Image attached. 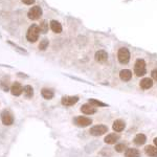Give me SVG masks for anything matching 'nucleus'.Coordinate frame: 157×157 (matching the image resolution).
<instances>
[{
    "label": "nucleus",
    "mask_w": 157,
    "mask_h": 157,
    "mask_svg": "<svg viewBox=\"0 0 157 157\" xmlns=\"http://www.w3.org/2000/svg\"><path fill=\"white\" fill-rule=\"evenodd\" d=\"M48 44H49V41H48V39H43V40H41L40 41V43H39V49L40 50H45L48 47Z\"/></svg>",
    "instance_id": "nucleus-25"
},
{
    "label": "nucleus",
    "mask_w": 157,
    "mask_h": 157,
    "mask_svg": "<svg viewBox=\"0 0 157 157\" xmlns=\"http://www.w3.org/2000/svg\"><path fill=\"white\" fill-rule=\"evenodd\" d=\"M120 78L123 82H129L132 78V71L129 69H123L120 71Z\"/></svg>",
    "instance_id": "nucleus-17"
},
{
    "label": "nucleus",
    "mask_w": 157,
    "mask_h": 157,
    "mask_svg": "<svg viewBox=\"0 0 157 157\" xmlns=\"http://www.w3.org/2000/svg\"><path fill=\"white\" fill-rule=\"evenodd\" d=\"M39 35H40V29L39 25L37 24H32L27 29L26 33V39L29 42H36L39 39Z\"/></svg>",
    "instance_id": "nucleus-1"
},
{
    "label": "nucleus",
    "mask_w": 157,
    "mask_h": 157,
    "mask_svg": "<svg viewBox=\"0 0 157 157\" xmlns=\"http://www.w3.org/2000/svg\"><path fill=\"white\" fill-rule=\"evenodd\" d=\"M21 1L23 2L24 4H26V6H32L35 2V0H21Z\"/></svg>",
    "instance_id": "nucleus-29"
},
{
    "label": "nucleus",
    "mask_w": 157,
    "mask_h": 157,
    "mask_svg": "<svg viewBox=\"0 0 157 157\" xmlns=\"http://www.w3.org/2000/svg\"><path fill=\"white\" fill-rule=\"evenodd\" d=\"M88 103H89L90 105H92L93 107H108V104L101 102V101H98V100H95V98H89Z\"/></svg>",
    "instance_id": "nucleus-23"
},
{
    "label": "nucleus",
    "mask_w": 157,
    "mask_h": 157,
    "mask_svg": "<svg viewBox=\"0 0 157 157\" xmlns=\"http://www.w3.org/2000/svg\"><path fill=\"white\" fill-rule=\"evenodd\" d=\"M50 29L54 33L56 34H60L61 32H62V25L59 21H57V20H52L50 21Z\"/></svg>",
    "instance_id": "nucleus-19"
},
{
    "label": "nucleus",
    "mask_w": 157,
    "mask_h": 157,
    "mask_svg": "<svg viewBox=\"0 0 157 157\" xmlns=\"http://www.w3.org/2000/svg\"><path fill=\"white\" fill-rule=\"evenodd\" d=\"M151 78L157 82V68H156V69H154V70H152V72H151Z\"/></svg>",
    "instance_id": "nucleus-28"
},
{
    "label": "nucleus",
    "mask_w": 157,
    "mask_h": 157,
    "mask_svg": "<svg viewBox=\"0 0 157 157\" xmlns=\"http://www.w3.org/2000/svg\"><path fill=\"white\" fill-rule=\"evenodd\" d=\"M94 58H95V60H97V62H98V63H105L106 61L108 60V54L105 52V50L101 49V50H98V52H95Z\"/></svg>",
    "instance_id": "nucleus-13"
},
{
    "label": "nucleus",
    "mask_w": 157,
    "mask_h": 157,
    "mask_svg": "<svg viewBox=\"0 0 157 157\" xmlns=\"http://www.w3.org/2000/svg\"><path fill=\"white\" fill-rule=\"evenodd\" d=\"M39 29H40V33H42V34H44V35L48 32V23H47L46 20L41 21V23L39 25Z\"/></svg>",
    "instance_id": "nucleus-24"
},
{
    "label": "nucleus",
    "mask_w": 157,
    "mask_h": 157,
    "mask_svg": "<svg viewBox=\"0 0 157 157\" xmlns=\"http://www.w3.org/2000/svg\"><path fill=\"white\" fill-rule=\"evenodd\" d=\"M18 77H21V78H29V75H24V73H22V72H18Z\"/></svg>",
    "instance_id": "nucleus-30"
},
{
    "label": "nucleus",
    "mask_w": 157,
    "mask_h": 157,
    "mask_svg": "<svg viewBox=\"0 0 157 157\" xmlns=\"http://www.w3.org/2000/svg\"><path fill=\"white\" fill-rule=\"evenodd\" d=\"M7 44H10L11 45V46H13L14 47V49L15 50H17V52H19L20 55H24V56H27L29 55V52H26V50H25L23 47H21V46H19L18 44H17V43H15V42H13V41H7Z\"/></svg>",
    "instance_id": "nucleus-22"
},
{
    "label": "nucleus",
    "mask_w": 157,
    "mask_h": 157,
    "mask_svg": "<svg viewBox=\"0 0 157 157\" xmlns=\"http://www.w3.org/2000/svg\"><path fill=\"white\" fill-rule=\"evenodd\" d=\"M81 112L83 113V114H86V115H92L94 114V113H97V108L93 107L92 105H90L89 103L87 104H84V105L81 106Z\"/></svg>",
    "instance_id": "nucleus-10"
},
{
    "label": "nucleus",
    "mask_w": 157,
    "mask_h": 157,
    "mask_svg": "<svg viewBox=\"0 0 157 157\" xmlns=\"http://www.w3.org/2000/svg\"><path fill=\"white\" fill-rule=\"evenodd\" d=\"M108 132V127L106 125H95L90 128L89 134L92 136H101Z\"/></svg>",
    "instance_id": "nucleus-6"
},
{
    "label": "nucleus",
    "mask_w": 157,
    "mask_h": 157,
    "mask_svg": "<svg viewBox=\"0 0 157 157\" xmlns=\"http://www.w3.org/2000/svg\"><path fill=\"white\" fill-rule=\"evenodd\" d=\"M127 146L125 145V144H117V145H115V148H114V151L117 152V153H123L124 151L127 150Z\"/></svg>",
    "instance_id": "nucleus-26"
},
{
    "label": "nucleus",
    "mask_w": 157,
    "mask_h": 157,
    "mask_svg": "<svg viewBox=\"0 0 157 157\" xmlns=\"http://www.w3.org/2000/svg\"><path fill=\"white\" fill-rule=\"evenodd\" d=\"M0 88L3 91H6V92L10 91V89H11V87L9 86V82H4V81H0Z\"/></svg>",
    "instance_id": "nucleus-27"
},
{
    "label": "nucleus",
    "mask_w": 157,
    "mask_h": 157,
    "mask_svg": "<svg viewBox=\"0 0 157 157\" xmlns=\"http://www.w3.org/2000/svg\"><path fill=\"white\" fill-rule=\"evenodd\" d=\"M73 124L80 128H85L92 124V120H91L90 117H87V116L80 115V116H75V117L73 118Z\"/></svg>",
    "instance_id": "nucleus-4"
},
{
    "label": "nucleus",
    "mask_w": 157,
    "mask_h": 157,
    "mask_svg": "<svg viewBox=\"0 0 157 157\" xmlns=\"http://www.w3.org/2000/svg\"><path fill=\"white\" fill-rule=\"evenodd\" d=\"M43 14V11L42 9L40 6H33L30 7V9L29 10V12H27V17H29V19L30 20H38L41 18Z\"/></svg>",
    "instance_id": "nucleus-7"
},
{
    "label": "nucleus",
    "mask_w": 157,
    "mask_h": 157,
    "mask_svg": "<svg viewBox=\"0 0 157 157\" xmlns=\"http://www.w3.org/2000/svg\"><path fill=\"white\" fill-rule=\"evenodd\" d=\"M145 153L149 157H157V148L155 146H146L145 148Z\"/></svg>",
    "instance_id": "nucleus-20"
},
{
    "label": "nucleus",
    "mask_w": 157,
    "mask_h": 157,
    "mask_svg": "<svg viewBox=\"0 0 157 157\" xmlns=\"http://www.w3.org/2000/svg\"><path fill=\"white\" fill-rule=\"evenodd\" d=\"M10 91H11L12 95H14V97H20L23 93V87L19 82H14L12 83Z\"/></svg>",
    "instance_id": "nucleus-9"
},
{
    "label": "nucleus",
    "mask_w": 157,
    "mask_h": 157,
    "mask_svg": "<svg viewBox=\"0 0 157 157\" xmlns=\"http://www.w3.org/2000/svg\"><path fill=\"white\" fill-rule=\"evenodd\" d=\"M121 138V135L118 133H109L107 135L105 136V138H104V141H105L107 145H114L116 141L118 140V139Z\"/></svg>",
    "instance_id": "nucleus-11"
},
{
    "label": "nucleus",
    "mask_w": 157,
    "mask_h": 157,
    "mask_svg": "<svg viewBox=\"0 0 157 157\" xmlns=\"http://www.w3.org/2000/svg\"><path fill=\"white\" fill-rule=\"evenodd\" d=\"M153 143H154V146H155L156 148H157V137H155V138L153 139Z\"/></svg>",
    "instance_id": "nucleus-31"
},
{
    "label": "nucleus",
    "mask_w": 157,
    "mask_h": 157,
    "mask_svg": "<svg viewBox=\"0 0 157 157\" xmlns=\"http://www.w3.org/2000/svg\"><path fill=\"white\" fill-rule=\"evenodd\" d=\"M23 94L26 98H32L34 97V88L32 85H25L23 87Z\"/></svg>",
    "instance_id": "nucleus-21"
},
{
    "label": "nucleus",
    "mask_w": 157,
    "mask_h": 157,
    "mask_svg": "<svg viewBox=\"0 0 157 157\" xmlns=\"http://www.w3.org/2000/svg\"><path fill=\"white\" fill-rule=\"evenodd\" d=\"M0 120H1L2 124H3L4 126H11L14 124L15 118L11 111L7 110V109H4V110H2L1 113H0Z\"/></svg>",
    "instance_id": "nucleus-3"
},
{
    "label": "nucleus",
    "mask_w": 157,
    "mask_h": 157,
    "mask_svg": "<svg viewBox=\"0 0 157 157\" xmlns=\"http://www.w3.org/2000/svg\"><path fill=\"white\" fill-rule=\"evenodd\" d=\"M153 86V80L151 78H144L143 80L139 82V87L144 90H148Z\"/></svg>",
    "instance_id": "nucleus-14"
},
{
    "label": "nucleus",
    "mask_w": 157,
    "mask_h": 157,
    "mask_svg": "<svg viewBox=\"0 0 157 157\" xmlns=\"http://www.w3.org/2000/svg\"><path fill=\"white\" fill-rule=\"evenodd\" d=\"M112 129H113V131L116 132V133L123 132V131L126 129V123L123 120H120V118H118V120H116V121H113Z\"/></svg>",
    "instance_id": "nucleus-12"
},
{
    "label": "nucleus",
    "mask_w": 157,
    "mask_h": 157,
    "mask_svg": "<svg viewBox=\"0 0 157 157\" xmlns=\"http://www.w3.org/2000/svg\"><path fill=\"white\" fill-rule=\"evenodd\" d=\"M78 100L80 98L78 95H65L61 98V104L65 107H71L78 102Z\"/></svg>",
    "instance_id": "nucleus-8"
},
{
    "label": "nucleus",
    "mask_w": 157,
    "mask_h": 157,
    "mask_svg": "<svg viewBox=\"0 0 157 157\" xmlns=\"http://www.w3.org/2000/svg\"><path fill=\"white\" fill-rule=\"evenodd\" d=\"M147 141V136L144 133H138L134 136L133 138V143L135 144L136 146H143L145 145Z\"/></svg>",
    "instance_id": "nucleus-16"
},
{
    "label": "nucleus",
    "mask_w": 157,
    "mask_h": 157,
    "mask_svg": "<svg viewBox=\"0 0 157 157\" xmlns=\"http://www.w3.org/2000/svg\"><path fill=\"white\" fill-rule=\"evenodd\" d=\"M134 73L137 77H144L147 73V66L146 62L143 59H137L134 64Z\"/></svg>",
    "instance_id": "nucleus-2"
},
{
    "label": "nucleus",
    "mask_w": 157,
    "mask_h": 157,
    "mask_svg": "<svg viewBox=\"0 0 157 157\" xmlns=\"http://www.w3.org/2000/svg\"><path fill=\"white\" fill-rule=\"evenodd\" d=\"M140 151L135 148H128L125 151V157H140Z\"/></svg>",
    "instance_id": "nucleus-18"
},
{
    "label": "nucleus",
    "mask_w": 157,
    "mask_h": 157,
    "mask_svg": "<svg viewBox=\"0 0 157 157\" xmlns=\"http://www.w3.org/2000/svg\"><path fill=\"white\" fill-rule=\"evenodd\" d=\"M41 95L42 98H44V100H52L55 97V91L52 89H50V88H42L41 89Z\"/></svg>",
    "instance_id": "nucleus-15"
},
{
    "label": "nucleus",
    "mask_w": 157,
    "mask_h": 157,
    "mask_svg": "<svg viewBox=\"0 0 157 157\" xmlns=\"http://www.w3.org/2000/svg\"><path fill=\"white\" fill-rule=\"evenodd\" d=\"M117 59L121 64H127L130 61V52L126 47H121L117 52Z\"/></svg>",
    "instance_id": "nucleus-5"
}]
</instances>
